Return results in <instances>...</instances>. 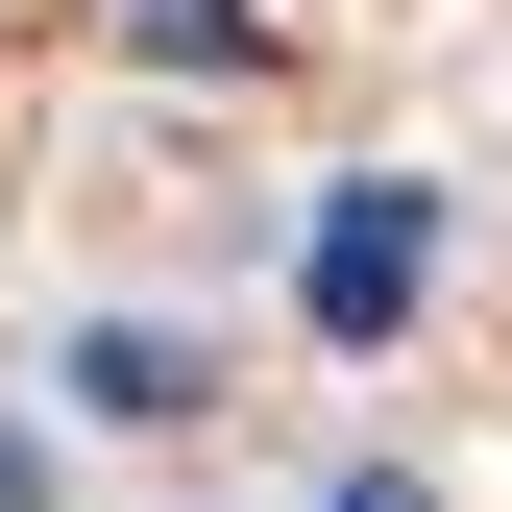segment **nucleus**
Returning a JSON list of instances; mask_svg holds the SVG:
<instances>
[{
    "mask_svg": "<svg viewBox=\"0 0 512 512\" xmlns=\"http://www.w3.org/2000/svg\"><path fill=\"white\" fill-rule=\"evenodd\" d=\"M415 269H439V196H415V171H366V196H342V220L293 244V293H317V342H391V317H415Z\"/></svg>",
    "mask_w": 512,
    "mask_h": 512,
    "instance_id": "nucleus-1",
    "label": "nucleus"
},
{
    "mask_svg": "<svg viewBox=\"0 0 512 512\" xmlns=\"http://www.w3.org/2000/svg\"><path fill=\"white\" fill-rule=\"evenodd\" d=\"M74 415H196V342H171V317H98V342H74Z\"/></svg>",
    "mask_w": 512,
    "mask_h": 512,
    "instance_id": "nucleus-2",
    "label": "nucleus"
},
{
    "mask_svg": "<svg viewBox=\"0 0 512 512\" xmlns=\"http://www.w3.org/2000/svg\"><path fill=\"white\" fill-rule=\"evenodd\" d=\"M122 25H147L171 74H269V0H122Z\"/></svg>",
    "mask_w": 512,
    "mask_h": 512,
    "instance_id": "nucleus-3",
    "label": "nucleus"
},
{
    "mask_svg": "<svg viewBox=\"0 0 512 512\" xmlns=\"http://www.w3.org/2000/svg\"><path fill=\"white\" fill-rule=\"evenodd\" d=\"M342 512H439V488H415V464H366V488H342Z\"/></svg>",
    "mask_w": 512,
    "mask_h": 512,
    "instance_id": "nucleus-4",
    "label": "nucleus"
}]
</instances>
